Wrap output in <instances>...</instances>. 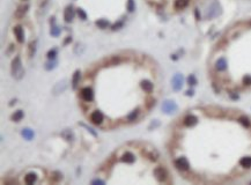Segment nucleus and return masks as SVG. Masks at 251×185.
<instances>
[{
  "label": "nucleus",
  "instance_id": "1",
  "mask_svg": "<svg viewBox=\"0 0 251 185\" xmlns=\"http://www.w3.org/2000/svg\"><path fill=\"white\" fill-rule=\"evenodd\" d=\"M10 71H12V75H13L16 80H21L23 78V75H25V70H23V67H22V62H21L20 56H16V57L13 59Z\"/></svg>",
  "mask_w": 251,
  "mask_h": 185
},
{
  "label": "nucleus",
  "instance_id": "2",
  "mask_svg": "<svg viewBox=\"0 0 251 185\" xmlns=\"http://www.w3.org/2000/svg\"><path fill=\"white\" fill-rule=\"evenodd\" d=\"M177 110H178V106L174 101H165L162 103V111L165 115H173Z\"/></svg>",
  "mask_w": 251,
  "mask_h": 185
},
{
  "label": "nucleus",
  "instance_id": "3",
  "mask_svg": "<svg viewBox=\"0 0 251 185\" xmlns=\"http://www.w3.org/2000/svg\"><path fill=\"white\" fill-rule=\"evenodd\" d=\"M183 83H184V79H183V75L181 73H176L173 77V80H171V86H173V89L175 91H179L183 87Z\"/></svg>",
  "mask_w": 251,
  "mask_h": 185
},
{
  "label": "nucleus",
  "instance_id": "4",
  "mask_svg": "<svg viewBox=\"0 0 251 185\" xmlns=\"http://www.w3.org/2000/svg\"><path fill=\"white\" fill-rule=\"evenodd\" d=\"M81 97L86 102H92L94 100V91L90 87H85L81 89Z\"/></svg>",
  "mask_w": 251,
  "mask_h": 185
},
{
  "label": "nucleus",
  "instance_id": "5",
  "mask_svg": "<svg viewBox=\"0 0 251 185\" xmlns=\"http://www.w3.org/2000/svg\"><path fill=\"white\" fill-rule=\"evenodd\" d=\"M154 176L159 182H165L167 179V176H168V172H167L165 168L157 167L154 169Z\"/></svg>",
  "mask_w": 251,
  "mask_h": 185
},
{
  "label": "nucleus",
  "instance_id": "6",
  "mask_svg": "<svg viewBox=\"0 0 251 185\" xmlns=\"http://www.w3.org/2000/svg\"><path fill=\"white\" fill-rule=\"evenodd\" d=\"M175 166L178 170H182V171H186L189 170L190 168V164H189V161L185 159V158H179L175 161Z\"/></svg>",
  "mask_w": 251,
  "mask_h": 185
},
{
  "label": "nucleus",
  "instance_id": "7",
  "mask_svg": "<svg viewBox=\"0 0 251 185\" xmlns=\"http://www.w3.org/2000/svg\"><path fill=\"white\" fill-rule=\"evenodd\" d=\"M219 13H220V6L217 5V2H213L212 6L208 8L206 16L207 18H214V16L219 15Z\"/></svg>",
  "mask_w": 251,
  "mask_h": 185
},
{
  "label": "nucleus",
  "instance_id": "8",
  "mask_svg": "<svg viewBox=\"0 0 251 185\" xmlns=\"http://www.w3.org/2000/svg\"><path fill=\"white\" fill-rule=\"evenodd\" d=\"M73 18H74V9L72 6H67L64 10V20H65V22L69 23L73 21Z\"/></svg>",
  "mask_w": 251,
  "mask_h": 185
},
{
  "label": "nucleus",
  "instance_id": "9",
  "mask_svg": "<svg viewBox=\"0 0 251 185\" xmlns=\"http://www.w3.org/2000/svg\"><path fill=\"white\" fill-rule=\"evenodd\" d=\"M90 120H92V123L93 124H96V125H98V124H101L102 122H103V114L101 112V111H94L92 115H90Z\"/></svg>",
  "mask_w": 251,
  "mask_h": 185
},
{
  "label": "nucleus",
  "instance_id": "10",
  "mask_svg": "<svg viewBox=\"0 0 251 185\" xmlns=\"http://www.w3.org/2000/svg\"><path fill=\"white\" fill-rule=\"evenodd\" d=\"M14 35L16 37L19 43H23L25 42V31H23V29H22L21 26H16L14 28Z\"/></svg>",
  "mask_w": 251,
  "mask_h": 185
},
{
  "label": "nucleus",
  "instance_id": "11",
  "mask_svg": "<svg viewBox=\"0 0 251 185\" xmlns=\"http://www.w3.org/2000/svg\"><path fill=\"white\" fill-rule=\"evenodd\" d=\"M197 123H198V118L193 115H189L184 118V125L188 126V127H192Z\"/></svg>",
  "mask_w": 251,
  "mask_h": 185
},
{
  "label": "nucleus",
  "instance_id": "12",
  "mask_svg": "<svg viewBox=\"0 0 251 185\" xmlns=\"http://www.w3.org/2000/svg\"><path fill=\"white\" fill-rule=\"evenodd\" d=\"M28 9H29V5H27V4L26 5H21V6H19V8H17L16 12H15V18L22 19L27 14Z\"/></svg>",
  "mask_w": 251,
  "mask_h": 185
},
{
  "label": "nucleus",
  "instance_id": "13",
  "mask_svg": "<svg viewBox=\"0 0 251 185\" xmlns=\"http://www.w3.org/2000/svg\"><path fill=\"white\" fill-rule=\"evenodd\" d=\"M80 79H81V72L79 70H77L74 72L73 77H72V88L77 89L80 83Z\"/></svg>",
  "mask_w": 251,
  "mask_h": 185
},
{
  "label": "nucleus",
  "instance_id": "14",
  "mask_svg": "<svg viewBox=\"0 0 251 185\" xmlns=\"http://www.w3.org/2000/svg\"><path fill=\"white\" fill-rule=\"evenodd\" d=\"M60 135L63 139H65V140L69 141V142H72V141L74 140V133L72 132L69 129H65V130L60 133Z\"/></svg>",
  "mask_w": 251,
  "mask_h": 185
},
{
  "label": "nucleus",
  "instance_id": "15",
  "mask_svg": "<svg viewBox=\"0 0 251 185\" xmlns=\"http://www.w3.org/2000/svg\"><path fill=\"white\" fill-rule=\"evenodd\" d=\"M140 86H141L142 90H145L146 93H152V91H153V88H154L153 83H152L149 80H142L141 83H140Z\"/></svg>",
  "mask_w": 251,
  "mask_h": 185
},
{
  "label": "nucleus",
  "instance_id": "16",
  "mask_svg": "<svg viewBox=\"0 0 251 185\" xmlns=\"http://www.w3.org/2000/svg\"><path fill=\"white\" fill-rule=\"evenodd\" d=\"M65 89H66V83H65V80H63V81L58 82V83L54 86V88H53V94H54V95H58V94L63 93Z\"/></svg>",
  "mask_w": 251,
  "mask_h": 185
},
{
  "label": "nucleus",
  "instance_id": "17",
  "mask_svg": "<svg viewBox=\"0 0 251 185\" xmlns=\"http://www.w3.org/2000/svg\"><path fill=\"white\" fill-rule=\"evenodd\" d=\"M121 161H123V162H125V163H133V162L136 161V156H134L131 152H126V153H124V154H123V156H121Z\"/></svg>",
  "mask_w": 251,
  "mask_h": 185
},
{
  "label": "nucleus",
  "instance_id": "18",
  "mask_svg": "<svg viewBox=\"0 0 251 185\" xmlns=\"http://www.w3.org/2000/svg\"><path fill=\"white\" fill-rule=\"evenodd\" d=\"M21 134H22V137L26 139V140H33L35 137V133L33 130H30V129H23L22 131H21Z\"/></svg>",
  "mask_w": 251,
  "mask_h": 185
},
{
  "label": "nucleus",
  "instance_id": "19",
  "mask_svg": "<svg viewBox=\"0 0 251 185\" xmlns=\"http://www.w3.org/2000/svg\"><path fill=\"white\" fill-rule=\"evenodd\" d=\"M215 68L217 71H225L227 68V60H226V58L222 57V58L217 59V62H215Z\"/></svg>",
  "mask_w": 251,
  "mask_h": 185
},
{
  "label": "nucleus",
  "instance_id": "20",
  "mask_svg": "<svg viewBox=\"0 0 251 185\" xmlns=\"http://www.w3.org/2000/svg\"><path fill=\"white\" fill-rule=\"evenodd\" d=\"M36 45H37V41L35 39V41H31L30 43H29V48H28V54H29V57L31 58V57H34L35 53H36Z\"/></svg>",
  "mask_w": 251,
  "mask_h": 185
},
{
  "label": "nucleus",
  "instance_id": "21",
  "mask_svg": "<svg viewBox=\"0 0 251 185\" xmlns=\"http://www.w3.org/2000/svg\"><path fill=\"white\" fill-rule=\"evenodd\" d=\"M190 0H175V8L176 9H183L189 5Z\"/></svg>",
  "mask_w": 251,
  "mask_h": 185
},
{
  "label": "nucleus",
  "instance_id": "22",
  "mask_svg": "<svg viewBox=\"0 0 251 185\" xmlns=\"http://www.w3.org/2000/svg\"><path fill=\"white\" fill-rule=\"evenodd\" d=\"M36 179H37V175L34 174V172H30V174H28V175L26 176V178H25V182H26V184L31 185L36 182Z\"/></svg>",
  "mask_w": 251,
  "mask_h": 185
},
{
  "label": "nucleus",
  "instance_id": "23",
  "mask_svg": "<svg viewBox=\"0 0 251 185\" xmlns=\"http://www.w3.org/2000/svg\"><path fill=\"white\" fill-rule=\"evenodd\" d=\"M23 116H25V114H23V111L22 110H17V111H15L13 115H12V120L13 122H20V120H22V118H23Z\"/></svg>",
  "mask_w": 251,
  "mask_h": 185
},
{
  "label": "nucleus",
  "instance_id": "24",
  "mask_svg": "<svg viewBox=\"0 0 251 185\" xmlns=\"http://www.w3.org/2000/svg\"><path fill=\"white\" fill-rule=\"evenodd\" d=\"M95 25L100 29H107V28H109V26H110V23H109V21H107V20H104V19H100V20H97L95 22Z\"/></svg>",
  "mask_w": 251,
  "mask_h": 185
},
{
  "label": "nucleus",
  "instance_id": "25",
  "mask_svg": "<svg viewBox=\"0 0 251 185\" xmlns=\"http://www.w3.org/2000/svg\"><path fill=\"white\" fill-rule=\"evenodd\" d=\"M240 164H241L243 168H251V156L242 158L241 161H240Z\"/></svg>",
  "mask_w": 251,
  "mask_h": 185
},
{
  "label": "nucleus",
  "instance_id": "26",
  "mask_svg": "<svg viewBox=\"0 0 251 185\" xmlns=\"http://www.w3.org/2000/svg\"><path fill=\"white\" fill-rule=\"evenodd\" d=\"M121 62V58L118 57V56H113V57H111L108 62H107V65L105 66H113V65H118Z\"/></svg>",
  "mask_w": 251,
  "mask_h": 185
},
{
  "label": "nucleus",
  "instance_id": "27",
  "mask_svg": "<svg viewBox=\"0 0 251 185\" xmlns=\"http://www.w3.org/2000/svg\"><path fill=\"white\" fill-rule=\"evenodd\" d=\"M138 116H139V109H136V110H133L130 115L126 117V119H127V122H134L138 118Z\"/></svg>",
  "mask_w": 251,
  "mask_h": 185
},
{
  "label": "nucleus",
  "instance_id": "28",
  "mask_svg": "<svg viewBox=\"0 0 251 185\" xmlns=\"http://www.w3.org/2000/svg\"><path fill=\"white\" fill-rule=\"evenodd\" d=\"M56 66H57V60H56V59H50V62H46V64L44 65V68L46 71H51V70H53Z\"/></svg>",
  "mask_w": 251,
  "mask_h": 185
},
{
  "label": "nucleus",
  "instance_id": "29",
  "mask_svg": "<svg viewBox=\"0 0 251 185\" xmlns=\"http://www.w3.org/2000/svg\"><path fill=\"white\" fill-rule=\"evenodd\" d=\"M60 33H61L60 28H58V27H56V26L51 27V30H50V35L51 36H53V37H58V36L60 35Z\"/></svg>",
  "mask_w": 251,
  "mask_h": 185
},
{
  "label": "nucleus",
  "instance_id": "30",
  "mask_svg": "<svg viewBox=\"0 0 251 185\" xmlns=\"http://www.w3.org/2000/svg\"><path fill=\"white\" fill-rule=\"evenodd\" d=\"M238 122L242 124L244 127H249V126H250V120H249V118L245 117V116L240 117V118H238Z\"/></svg>",
  "mask_w": 251,
  "mask_h": 185
},
{
  "label": "nucleus",
  "instance_id": "31",
  "mask_svg": "<svg viewBox=\"0 0 251 185\" xmlns=\"http://www.w3.org/2000/svg\"><path fill=\"white\" fill-rule=\"evenodd\" d=\"M126 8H127V10H129L130 13L134 12V9H136V2H134V0H127Z\"/></svg>",
  "mask_w": 251,
  "mask_h": 185
},
{
  "label": "nucleus",
  "instance_id": "32",
  "mask_svg": "<svg viewBox=\"0 0 251 185\" xmlns=\"http://www.w3.org/2000/svg\"><path fill=\"white\" fill-rule=\"evenodd\" d=\"M77 14H78V16L81 19V20H83V21H85V20H87V13L82 8H78V9H77Z\"/></svg>",
  "mask_w": 251,
  "mask_h": 185
},
{
  "label": "nucleus",
  "instance_id": "33",
  "mask_svg": "<svg viewBox=\"0 0 251 185\" xmlns=\"http://www.w3.org/2000/svg\"><path fill=\"white\" fill-rule=\"evenodd\" d=\"M57 52H58V51H57V49H51V50L48 52V54H46V56H48V58H49V60H50V59H56Z\"/></svg>",
  "mask_w": 251,
  "mask_h": 185
},
{
  "label": "nucleus",
  "instance_id": "34",
  "mask_svg": "<svg viewBox=\"0 0 251 185\" xmlns=\"http://www.w3.org/2000/svg\"><path fill=\"white\" fill-rule=\"evenodd\" d=\"M188 83H189L190 86L197 85V79H196V77H194V75H190V77L188 78Z\"/></svg>",
  "mask_w": 251,
  "mask_h": 185
},
{
  "label": "nucleus",
  "instance_id": "35",
  "mask_svg": "<svg viewBox=\"0 0 251 185\" xmlns=\"http://www.w3.org/2000/svg\"><path fill=\"white\" fill-rule=\"evenodd\" d=\"M123 25H124V22H123V21H118V22H116V23H115V25L112 26V30L121 29V27H123Z\"/></svg>",
  "mask_w": 251,
  "mask_h": 185
},
{
  "label": "nucleus",
  "instance_id": "36",
  "mask_svg": "<svg viewBox=\"0 0 251 185\" xmlns=\"http://www.w3.org/2000/svg\"><path fill=\"white\" fill-rule=\"evenodd\" d=\"M52 178H53L54 181H59L61 178V174L60 172H58V171H54V172H52Z\"/></svg>",
  "mask_w": 251,
  "mask_h": 185
},
{
  "label": "nucleus",
  "instance_id": "37",
  "mask_svg": "<svg viewBox=\"0 0 251 185\" xmlns=\"http://www.w3.org/2000/svg\"><path fill=\"white\" fill-rule=\"evenodd\" d=\"M243 83L244 85H251V77H249V75L244 77L243 78Z\"/></svg>",
  "mask_w": 251,
  "mask_h": 185
},
{
  "label": "nucleus",
  "instance_id": "38",
  "mask_svg": "<svg viewBox=\"0 0 251 185\" xmlns=\"http://www.w3.org/2000/svg\"><path fill=\"white\" fill-rule=\"evenodd\" d=\"M81 125H82V126H83V127H86L87 130H88V131H89V132L92 133V134H93V135H95V137H96V133L94 132V131H93V129H90V127H88V126H86V125H85V124H81Z\"/></svg>",
  "mask_w": 251,
  "mask_h": 185
},
{
  "label": "nucleus",
  "instance_id": "39",
  "mask_svg": "<svg viewBox=\"0 0 251 185\" xmlns=\"http://www.w3.org/2000/svg\"><path fill=\"white\" fill-rule=\"evenodd\" d=\"M92 184H104V182L101 179H95V181L92 182Z\"/></svg>",
  "mask_w": 251,
  "mask_h": 185
},
{
  "label": "nucleus",
  "instance_id": "40",
  "mask_svg": "<svg viewBox=\"0 0 251 185\" xmlns=\"http://www.w3.org/2000/svg\"><path fill=\"white\" fill-rule=\"evenodd\" d=\"M71 41H72V37H67V38L65 39V42H64V44H67V43H69V42H71Z\"/></svg>",
  "mask_w": 251,
  "mask_h": 185
},
{
  "label": "nucleus",
  "instance_id": "41",
  "mask_svg": "<svg viewBox=\"0 0 251 185\" xmlns=\"http://www.w3.org/2000/svg\"><path fill=\"white\" fill-rule=\"evenodd\" d=\"M186 95H188V96H192V95H193V90H188V91H186Z\"/></svg>",
  "mask_w": 251,
  "mask_h": 185
}]
</instances>
